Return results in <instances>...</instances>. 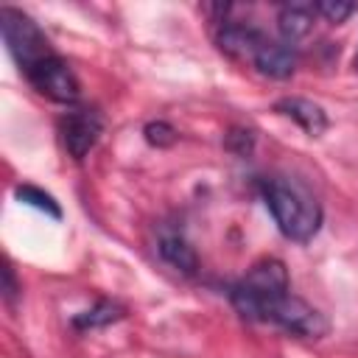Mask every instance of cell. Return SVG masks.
I'll return each mask as SVG.
<instances>
[{"label": "cell", "instance_id": "1", "mask_svg": "<svg viewBox=\"0 0 358 358\" xmlns=\"http://www.w3.org/2000/svg\"><path fill=\"white\" fill-rule=\"evenodd\" d=\"M263 201L288 241L308 243L322 227V207L308 185L291 176H266L260 185Z\"/></svg>", "mask_w": 358, "mask_h": 358}, {"label": "cell", "instance_id": "2", "mask_svg": "<svg viewBox=\"0 0 358 358\" xmlns=\"http://www.w3.org/2000/svg\"><path fill=\"white\" fill-rule=\"evenodd\" d=\"M291 291L288 285V271H285V263L277 260V257H266L260 263H255L246 277H241L232 291H229V299L235 305V310L243 316V319H252V322H263L268 308L285 296Z\"/></svg>", "mask_w": 358, "mask_h": 358}, {"label": "cell", "instance_id": "3", "mask_svg": "<svg viewBox=\"0 0 358 358\" xmlns=\"http://www.w3.org/2000/svg\"><path fill=\"white\" fill-rule=\"evenodd\" d=\"M0 28H3L6 48H8V53L14 56V62L20 64L22 73L31 70L34 64H39L42 59H48V56L56 53L50 48L48 36L42 34V28L28 14H22L20 8L3 6L0 8Z\"/></svg>", "mask_w": 358, "mask_h": 358}, {"label": "cell", "instance_id": "4", "mask_svg": "<svg viewBox=\"0 0 358 358\" xmlns=\"http://www.w3.org/2000/svg\"><path fill=\"white\" fill-rule=\"evenodd\" d=\"M263 322L277 324L280 330H285V333H291V336H299V338H322V336L330 330L324 313L316 310L313 305H308L305 299L294 296L291 291H288L285 296H280V299L268 308V313H266Z\"/></svg>", "mask_w": 358, "mask_h": 358}, {"label": "cell", "instance_id": "5", "mask_svg": "<svg viewBox=\"0 0 358 358\" xmlns=\"http://www.w3.org/2000/svg\"><path fill=\"white\" fill-rule=\"evenodd\" d=\"M25 78L31 81V87L39 95H45L50 101H59V103H76L78 95H81V84H78L73 67L59 53L42 59L31 70H25Z\"/></svg>", "mask_w": 358, "mask_h": 358}, {"label": "cell", "instance_id": "6", "mask_svg": "<svg viewBox=\"0 0 358 358\" xmlns=\"http://www.w3.org/2000/svg\"><path fill=\"white\" fill-rule=\"evenodd\" d=\"M59 134H62V143H64L67 154L73 159H84L103 134V115L92 106L70 109L59 120Z\"/></svg>", "mask_w": 358, "mask_h": 358}, {"label": "cell", "instance_id": "7", "mask_svg": "<svg viewBox=\"0 0 358 358\" xmlns=\"http://www.w3.org/2000/svg\"><path fill=\"white\" fill-rule=\"evenodd\" d=\"M268 36L260 34L257 28L252 25H238V22H224L215 34V45L221 53L238 59V62H255L257 50L263 48Z\"/></svg>", "mask_w": 358, "mask_h": 358}, {"label": "cell", "instance_id": "8", "mask_svg": "<svg viewBox=\"0 0 358 358\" xmlns=\"http://www.w3.org/2000/svg\"><path fill=\"white\" fill-rule=\"evenodd\" d=\"M157 252H159V257H162L168 266H173V268L182 271V274H196V268H199V257H196L193 246H190L187 238H185L179 229H173V227H162V229H159Z\"/></svg>", "mask_w": 358, "mask_h": 358}, {"label": "cell", "instance_id": "9", "mask_svg": "<svg viewBox=\"0 0 358 358\" xmlns=\"http://www.w3.org/2000/svg\"><path fill=\"white\" fill-rule=\"evenodd\" d=\"M252 64H255L257 73H263L268 78H288L294 73V67H296V53L285 42L266 39Z\"/></svg>", "mask_w": 358, "mask_h": 358}, {"label": "cell", "instance_id": "10", "mask_svg": "<svg viewBox=\"0 0 358 358\" xmlns=\"http://www.w3.org/2000/svg\"><path fill=\"white\" fill-rule=\"evenodd\" d=\"M274 109H277L280 115L291 117L294 123H299L310 137H316V134H322V131L327 129V115H324V109H322L319 103L308 101V98H280V101L274 103Z\"/></svg>", "mask_w": 358, "mask_h": 358}, {"label": "cell", "instance_id": "11", "mask_svg": "<svg viewBox=\"0 0 358 358\" xmlns=\"http://www.w3.org/2000/svg\"><path fill=\"white\" fill-rule=\"evenodd\" d=\"M313 14H316L313 6H302V3L282 6L280 14H277V28H280V34H282L288 42L302 39V36L310 31V25H313Z\"/></svg>", "mask_w": 358, "mask_h": 358}, {"label": "cell", "instance_id": "12", "mask_svg": "<svg viewBox=\"0 0 358 358\" xmlns=\"http://www.w3.org/2000/svg\"><path fill=\"white\" fill-rule=\"evenodd\" d=\"M120 316H123V308H120V305H115V302H109V299H101L95 308L78 313V316L73 319V324H76L78 330H92V327L112 324V322H117Z\"/></svg>", "mask_w": 358, "mask_h": 358}, {"label": "cell", "instance_id": "13", "mask_svg": "<svg viewBox=\"0 0 358 358\" xmlns=\"http://www.w3.org/2000/svg\"><path fill=\"white\" fill-rule=\"evenodd\" d=\"M14 196H17L20 201H25V204H31V207H36V210L53 215V218H62V210H59V204L53 201V196L45 193V190H39V187H34V185H17V187H14Z\"/></svg>", "mask_w": 358, "mask_h": 358}, {"label": "cell", "instance_id": "14", "mask_svg": "<svg viewBox=\"0 0 358 358\" xmlns=\"http://www.w3.org/2000/svg\"><path fill=\"white\" fill-rule=\"evenodd\" d=\"M176 129L171 126V123H165V120H154V123H148L145 126V140L151 143V145H157V148H165V145H173L176 143Z\"/></svg>", "mask_w": 358, "mask_h": 358}, {"label": "cell", "instance_id": "15", "mask_svg": "<svg viewBox=\"0 0 358 358\" xmlns=\"http://www.w3.org/2000/svg\"><path fill=\"white\" fill-rule=\"evenodd\" d=\"M313 8H316V14L327 17L330 22H344L358 6L355 3H333V0H324V3H316Z\"/></svg>", "mask_w": 358, "mask_h": 358}, {"label": "cell", "instance_id": "16", "mask_svg": "<svg viewBox=\"0 0 358 358\" xmlns=\"http://www.w3.org/2000/svg\"><path fill=\"white\" fill-rule=\"evenodd\" d=\"M20 294V288H17V280H14V271H11V266L6 263V268H3V299L8 302V305H14V296Z\"/></svg>", "mask_w": 358, "mask_h": 358}, {"label": "cell", "instance_id": "17", "mask_svg": "<svg viewBox=\"0 0 358 358\" xmlns=\"http://www.w3.org/2000/svg\"><path fill=\"white\" fill-rule=\"evenodd\" d=\"M355 70H358V53H355Z\"/></svg>", "mask_w": 358, "mask_h": 358}]
</instances>
